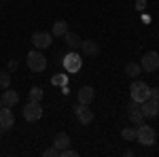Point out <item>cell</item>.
I'll list each match as a JSON object with an SVG mask.
<instances>
[{
  "mask_svg": "<svg viewBox=\"0 0 159 157\" xmlns=\"http://www.w3.org/2000/svg\"><path fill=\"white\" fill-rule=\"evenodd\" d=\"M43 155L45 157H60V151H57L55 146H51V149H45V151H43Z\"/></svg>",
  "mask_w": 159,
  "mask_h": 157,
  "instance_id": "obj_23",
  "label": "cell"
},
{
  "mask_svg": "<svg viewBox=\"0 0 159 157\" xmlns=\"http://www.w3.org/2000/svg\"><path fill=\"white\" fill-rule=\"evenodd\" d=\"M129 94H132V100L140 104V102H144V100L151 98V87L147 83H142V81H134L132 87H129Z\"/></svg>",
  "mask_w": 159,
  "mask_h": 157,
  "instance_id": "obj_2",
  "label": "cell"
},
{
  "mask_svg": "<svg viewBox=\"0 0 159 157\" xmlns=\"http://www.w3.org/2000/svg\"><path fill=\"white\" fill-rule=\"evenodd\" d=\"M81 66H83V58H81L76 51H70V53L64 58V68H66L68 72H79Z\"/></svg>",
  "mask_w": 159,
  "mask_h": 157,
  "instance_id": "obj_4",
  "label": "cell"
},
{
  "mask_svg": "<svg viewBox=\"0 0 159 157\" xmlns=\"http://www.w3.org/2000/svg\"><path fill=\"white\" fill-rule=\"evenodd\" d=\"M0 136H2V127H0Z\"/></svg>",
  "mask_w": 159,
  "mask_h": 157,
  "instance_id": "obj_28",
  "label": "cell"
},
{
  "mask_svg": "<svg viewBox=\"0 0 159 157\" xmlns=\"http://www.w3.org/2000/svg\"><path fill=\"white\" fill-rule=\"evenodd\" d=\"M24 117L28 121H38L40 119V117H43V106H40V102L30 100V102L24 106Z\"/></svg>",
  "mask_w": 159,
  "mask_h": 157,
  "instance_id": "obj_5",
  "label": "cell"
},
{
  "mask_svg": "<svg viewBox=\"0 0 159 157\" xmlns=\"http://www.w3.org/2000/svg\"><path fill=\"white\" fill-rule=\"evenodd\" d=\"M151 98H153L155 102H159V87H155V89H151Z\"/></svg>",
  "mask_w": 159,
  "mask_h": 157,
  "instance_id": "obj_25",
  "label": "cell"
},
{
  "mask_svg": "<svg viewBox=\"0 0 159 157\" xmlns=\"http://www.w3.org/2000/svg\"><path fill=\"white\" fill-rule=\"evenodd\" d=\"M96 96V91H93V87L91 85H83L81 89H79V104H91V100Z\"/></svg>",
  "mask_w": 159,
  "mask_h": 157,
  "instance_id": "obj_12",
  "label": "cell"
},
{
  "mask_svg": "<svg viewBox=\"0 0 159 157\" xmlns=\"http://www.w3.org/2000/svg\"><path fill=\"white\" fill-rule=\"evenodd\" d=\"M127 117L129 121L134 123V125H142V121H144V115H142V110H140V104L138 102H129V106H127Z\"/></svg>",
  "mask_w": 159,
  "mask_h": 157,
  "instance_id": "obj_7",
  "label": "cell"
},
{
  "mask_svg": "<svg viewBox=\"0 0 159 157\" xmlns=\"http://www.w3.org/2000/svg\"><path fill=\"white\" fill-rule=\"evenodd\" d=\"M51 83H53V85H61V87H64V85L68 83V79H66V74H55V76L51 79Z\"/></svg>",
  "mask_w": 159,
  "mask_h": 157,
  "instance_id": "obj_22",
  "label": "cell"
},
{
  "mask_svg": "<svg viewBox=\"0 0 159 157\" xmlns=\"http://www.w3.org/2000/svg\"><path fill=\"white\" fill-rule=\"evenodd\" d=\"M81 49H83L85 58H98L100 51H102L96 40H81Z\"/></svg>",
  "mask_w": 159,
  "mask_h": 157,
  "instance_id": "obj_10",
  "label": "cell"
},
{
  "mask_svg": "<svg viewBox=\"0 0 159 157\" xmlns=\"http://www.w3.org/2000/svg\"><path fill=\"white\" fill-rule=\"evenodd\" d=\"M9 85H11V74H9V70H2L0 72V87L7 89Z\"/></svg>",
  "mask_w": 159,
  "mask_h": 157,
  "instance_id": "obj_19",
  "label": "cell"
},
{
  "mask_svg": "<svg viewBox=\"0 0 159 157\" xmlns=\"http://www.w3.org/2000/svg\"><path fill=\"white\" fill-rule=\"evenodd\" d=\"M121 136H123V140H134L136 138V127H125L121 132Z\"/></svg>",
  "mask_w": 159,
  "mask_h": 157,
  "instance_id": "obj_21",
  "label": "cell"
},
{
  "mask_svg": "<svg viewBox=\"0 0 159 157\" xmlns=\"http://www.w3.org/2000/svg\"><path fill=\"white\" fill-rule=\"evenodd\" d=\"M13 123H15V117H13L11 109H9V106L0 109V127H2V130H9Z\"/></svg>",
  "mask_w": 159,
  "mask_h": 157,
  "instance_id": "obj_13",
  "label": "cell"
},
{
  "mask_svg": "<svg viewBox=\"0 0 159 157\" xmlns=\"http://www.w3.org/2000/svg\"><path fill=\"white\" fill-rule=\"evenodd\" d=\"M142 72V66H140V64H136V62H127V64H125V74H127V76H138V74Z\"/></svg>",
  "mask_w": 159,
  "mask_h": 157,
  "instance_id": "obj_18",
  "label": "cell"
},
{
  "mask_svg": "<svg viewBox=\"0 0 159 157\" xmlns=\"http://www.w3.org/2000/svg\"><path fill=\"white\" fill-rule=\"evenodd\" d=\"M25 62H28V68L34 70V72H43V70L47 68V58H45L38 49L30 51V53L25 55Z\"/></svg>",
  "mask_w": 159,
  "mask_h": 157,
  "instance_id": "obj_1",
  "label": "cell"
},
{
  "mask_svg": "<svg viewBox=\"0 0 159 157\" xmlns=\"http://www.w3.org/2000/svg\"><path fill=\"white\" fill-rule=\"evenodd\" d=\"M136 138H138V142L144 146H151L155 145V140H157V134L153 127H148V125H140L138 130H136Z\"/></svg>",
  "mask_w": 159,
  "mask_h": 157,
  "instance_id": "obj_3",
  "label": "cell"
},
{
  "mask_svg": "<svg viewBox=\"0 0 159 157\" xmlns=\"http://www.w3.org/2000/svg\"><path fill=\"white\" fill-rule=\"evenodd\" d=\"M142 70H147V72H155L159 68V53L157 51H148L144 53V58H142Z\"/></svg>",
  "mask_w": 159,
  "mask_h": 157,
  "instance_id": "obj_6",
  "label": "cell"
},
{
  "mask_svg": "<svg viewBox=\"0 0 159 157\" xmlns=\"http://www.w3.org/2000/svg\"><path fill=\"white\" fill-rule=\"evenodd\" d=\"M17 68V62H9V70H15Z\"/></svg>",
  "mask_w": 159,
  "mask_h": 157,
  "instance_id": "obj_27",
  "label": "cell"
},
{
  "mask_svg": "<svg viewBox=\"0 0 159 157\" xmlns=\"http://www.w3.org/2000/svg\"><path fill=\"white\" fill-rule=\"evenodd\" d=\"M30 100L40 102V100H43V89H40V87H32V89H30Z\"/></svg>",
  "mask_w": 159,
  "mask_h": 157,
  "instance_id": "obj_20",
  "label": "cell"
},
{
  "mask_svg": "<svg viewBox=\"0 0 159 157\" xmlns=\"http://www.w3.org/2000/svg\"><path fill=\"white\" fill-rule=\"evenodd\" d=\"M32 45L36 49L51 47V34L49 32H34V34H32Z\"/></svg>",
  "mask_w": 159,
  "mask_h": 157,
  "instance_id": "obj_9",
  "label": "cell"
},
{
  "mask_svg": "<svg viewBox=\"0 0 159 157\" xmlns=\"http://www.w3.org/2000/svg\"><path fill=\"white\" fill-rule=\"evenodd\" d=\"M0 100H2V106H9V109H11V106H15V104L19 102V94L7 87V91L2 94V98H0Z\"/></svg>",
  "mask_w": 159,
  "mask_h": 157,
  "instance_id": "obj_14",
  "label": "cell"
},
{
  "mask_svg": "<svg viewBox=\"0 0 159 157\" xmlns=\"http://www.w3.org/2000/svg\"><path fill=\"white\" fill-rule=\"evenodd\" d=\"M53 146H55L57 151L68 149V146H70V136H68L66 132H57V134H55V138H53Z\"/></svg>",
  "mask_w": 159,
  "mask_h": 157,
  "instance_id": "obj_15",
  "label": "cell"
},
{
  "mask_svg": "<svg viewBox=\"0 0 159 157\" xmlns=\"http://www.w3.org/2000/svg\"><path fill=\"white\" fill-rule=\"evenodd\" d=\"M144 7H147V0H138V2H136V9H138V11H144Z\"/></svg>",
  "mask_w": 159,
  "mask_h": 157,
  "instance_id": "obj_26",
  "label": "cell"
},
{
  "mask_svg": "<svg viewBox=\"0 0 159 157\" xmlns=\"http://www.w3.org/2000/svg\"><path fill=\"white\" fill-rule=\"evenodd\" d=\"M74 113H76V119L81 121L83 125H87V123L93 121V113L87 109V104H79V106H74Z\"/></svg>",
  "mask_w": 159,
  "mask_h": 157,
  "instance_id": "obj_11",
  "label": "cell"
},
{
  "mask_svg": "<svg viewBox=\"0 0 159 157\" xmlns=\"http://www.w3.org/2000/svg\"><path fill=\"white\" fill-rule=\"evenodd\" d=\"M66 32H68V24H66L64 19H60V21L53 24V32H51V36H64Z\"/></svg>",
  "mask_w": 159,
  "mask_h": 157,
  "instance_id": "obj_17",
  "label": "cell"
},
{
  "mask_svg": "<svg viewBox=\"0 0 159 157\" xmlns=\"http://www.w3.org/2000/svg\"><path fill=\"white\" fill-rule=\"evenodd\" d=\"M140 110H142L144 119H147V117H157L159 115V102H155L153 98H148L144 102H140Z\"/></svg>",
  "mask_w": 159,
  "mask_h": 157,
  "instance_id": "obj_8",
  "label": "cell"
},
{
  "mask_svg": "<svg viewBox=\"0 0 159 157\" xmlns=\"http://www.w3.org/2000/svg\"><path fill=\"white\" fill-rule=\"evenodd\" d=\"M60 157H76V151H72V149H61Z\"/></svg>",
  "mask_w": 159,
  "mask_h": 157,
  "instance_id": "obj_24",
  "label": "cell"
},
{
  "mask_svg": "<svg viewBox=\"0 0 159 157\" xmlns=\"http://www.w3.org/2000/svg\"><path fill=\"white\" fill-rule=\"evenodd\" d=\"M64 38H66V45L72 49V51L81 49V36H79V34H74V32H66Z\"/></svg>",
  "mask_w": 159,
  "mask_h": 157,
  "instance_id": "obj_16",
  "label": "cell"
},
{
  "mask_svg": "<svg viewBox=\"0 0 159 157\" xmlns=\"http://www.w3.org/2000/svg\"><path fill=\"white\" fill-rule=\"evenodd\" d=\"M0 104H2V100H0Z\"/></svg>",
  "mask_w": 159,
  "mask_h": 157,
  "instance_id": "obj_29",
  "label": "cell"
}]
</instances>
